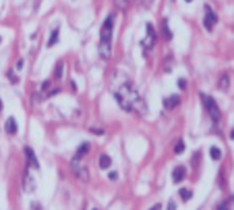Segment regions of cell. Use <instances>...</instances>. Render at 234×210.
Instances as JSON below:
<instances>
[{"label":"cell","instance_id":"cell-1","mask_svg":"<svg viewBox=\"0 0 234 210\" xmlns=\"http://www.w3.org/2000/svg\"><path fill=\"white\" fill-rule=\"evenodd\" d=\"M112 92L118 105L122 107L124 111H134L138 113H146V103L142 99V96L138 94L134 83L127 77H124L120 72L116 74L111 82Z\"/></svg>","mask_w":234,"mask_h":210},{"label":"cell","instance_id":"cell-2","mask_svg":"<svg viewBox=\"0 0 234 210\" xmlns=\"http://www.w3.org/2000/svg\"><path fill=\"white\" fill-rule=\"evenodd\" d=\"M112 27H114V16L110 15L105 20L101 28V43H99V54L103 59H109L111 56V38Z\"/></svg>","mask_w":234,"mask_h":210},{"label":"cell","instance_id":"cell-3","mask_svg":"<svg viewBox=\"0 0 234 210\" xmlns=\"http://www.w3.org/2000/svg\"><path fill=\"white\" fill-rule=\"evenodd\" d=\"M201 96H202V102H204L205 107H206V109H208V111H209L211 119H213L214 122H218L219 118H221V111H219L218 105L215 103V100H214L211 96L204 95V94H201Z\"/></svg>","mask_w":234,"mask_h":210},{"label":"cell","instance_id":"cell-4","mask_svg":"<svg viewBox=\"0 0 234 210\" xmlns=\"http://www.w3.org/2000/svg\"><path fill=\"white\" fill-rule=\"evenodd\" d=\"M71 167H73V170L75 173V175L79 178L80 181L83 182H88L90 180V174H88V170L86 167H83L82 165H80L79 159L78 158H74L73 162H71Z\"/></svg>","mask_w":234,"mask_h":210},{"label":"cell","instance_id":"cell-5","mask_svg":"<svg viewBox=\"0 0 234 210\" xmlns=\"http://www.w3.org/2000/svg\"><path fill=\"white\" fill-rule=\"evenodd\" d=\"M205 10H206V15H205V19H204V26L209 32H211V31H213V26L218 21V17L213 12V10L210 8V6H205Z\"/></svg>","mask_w":234,"mask_h":210},{"label":"cell","instance_id":"cell-6","mask_svg":"<svg viewBox=\"0 0 234 210\" xmlns=\"http://www.w3.org/2000/svg\"><path fill=\"white\" fill-rule=\"evenodd\" d=\"M155 39H157V35H155V31H154V27H152L150 23L147 24V36L146 39L142 42V44L147 48H151L152 46H154L155 43Z\"/></svg>","mask_w":234,"mask_h":210},{"label":"cell","instance_id":"cell-7","mask_svg":"<svg viewBox=\"0 0 234 210\" xmlns=\"http://www.w3.org/2000/svg\"><path fill=\"white\" fill-rule=\"evenodd\" d=\"M4 128H6L7 134H10V135H15V134L17 133V123H16L15 118H12V117L8 118L7 122H6V126H4Z\"/></svg>","mask_w":234,"mask_h":210},{"label":"cell","instance_id":"cell-8","mask_svg":"<svg viewBox=\"0 0 234 210\" xmlns=\"http://www.w3.org/2000/svg\"><path fill=\"white\" fill-rule=\"evenodd\" d=\"M185 174H186V169L183 166H177L173 170V181L175 184H179L183 178H185Z\"/></svg>","mask_w":234,"mask_h":210},{"label":"cell","instance_id":"cell-9","mask_svg":"<svg viewBox=\"0 0 234 210\" xmlns=\"http://www.w3.org/2000/svg\"><path fill=\"white\" fill-rule=\"evenodd\" d=\"M178 105H179V95H171L163 99V106L167 110H171L174 107H177Z\"/></svg>","mask_w":234,"mask_h":210},{"label":"cell","instance_id":"cell-10","mask_svg":"<svg viewBox=\"0 0 234 210\" xmlns=\"http://www.w3.org/2000/svg\"><path fill=\"white\" fill-rule=\"evenodd\" d=\"M24 151H26V155H27V158H28V163L31 165V166H34L35 169H39V162H38L36 157H35V153H34V150L31 149V147H26V149H24Z\"/></svg>","mask_w":234,"mask_h":210},{"label":"cell","instance_id":"cell-11","mask_svg":"<svg viewBox=\"0 0 234 210\" xmlns=\"http://www.w3.org/2000/svg\"><path fill=\"white\" fill-rule=\"evenodd\" d=\"M23 187H24V190H26V191H28V193H31V191H34V190H35V180L28 173H26L24 182H23Z\"/></svg>","mask_w":234,"mask_h":210},{"label":"cell","instance_id":"cell-12","mask_svg":"<svg viewBox=\"0 0 234 210\" xmlns=\"http://www.w3.org/2000/svg\"><path fill=\"white\" fill-rule=\"evenodd\" d=\"M161 28H162V35H163V38L166 40H170V39L173 38V32L169 28L167 19H163V21H162V24H161Z\"/></svg>","mask_w":234,"mask_h":210},{"label":"cell","instance_id":"cell-13","mask_svg":"<svg viewBox=\"0 0 234 210\" xmlns=\"http://www.w3.org/2000/svg\"><path fill=\"white\" fill-rule=\"evenodd\" d=\"M90 151V143H87V142H84V143H82L79 146V149H78V151H76V157L75 158H78V159H80L82 157H84L87 153Z\"/></svg>","mask_w":234,"mask_h":210},{"label":"cell","instance_id":"cell-14","mask_svg":"<svg viewBox=\"0 0 234 210\" xmlns=\"http://www.w3.org/2000/svg\"><path fill=\"white\" fill-rule=\"evenodd\" d=\"M99 166H101V169H109L111 166V158L106 154L101 155V158H99Z\"/></svg>","mask_w":234,"mask_h":210},{"label":"cell","instance_id":"cell-15","mask_svg":"<svg viewBox=\"0 0 234 210\" xmlns=\"http://www.w3.org/2000/svg\"><path fill=\"white\" fill-rule=\"evenodd\" d=\"M58 38H59V28H56L55 31H52V34H51V38H49L48 40V44L47 46L48 47H52L54 44H55L58 42Z\"/></svg>","mask_w":234,"mask_h":210},{"label":"cell","instance_id":"cell-16","mask_svg":"<svg viewBox=\"0 0 234 210\" xmlns=\"http://www.w3.org/2000/svg\"><path fill=\"white\" fill-rule=\"evenodd\" d=\"M221 155H222V153H221V150H219L218 147L213 146V147H211V149H210V157L213 158V159L218 161L219 158H221Z\"/></svg>","mask_w":234,"mask_h":210},{"label":"cell","instance_id":"cell-17","mask_svg":"<svg viewBox=\"0 0 234 210\" xmlns=\"http://www.w3.org/2000/svg\"><path fill=\"white\" fill-rule=\"evenodd\" d=\"M179 195H181V198L183 201H189L193 197V193L190 190H187V189H181V190H179Z\"/></svg>","mask_w":234,"mask_h":210},{"label":"cell","instance_id":"cell-18","mask_svg":"<svg viewBox=\"0 0 234 210\" xmlns=\"http://www.w3.org/2000/svg\"><path fill=\"white\" fill-rule=\"evenodd\" d=\"M229 87V77L227 75H223V77H221V79H219V88L221 90H227Z\"/></svg>","mask_w":234,"mask_h":210},{"label":"cell","instance_id":"cell-19","mask_svg":"<svg viewBox=\"0 0 234 210\" xmlns=\"http://www.w3.org/2000/svg\"><path fill=\"white\" fill-rule=\"evenodd\" d=\"M62 74H63V62H59L55 68V78L56 79H60L62 78Z\"/></svg>","mask_w":234,"mask_h":210},{"label":"cell","instance_id":"cell-20","mask_svg":"<svg viewBox=\"0 0 234 210\" xmlns=\"http://www.w3.org/2000/svg\"><path fill=\"white\" fill-rule=\"evenodd\" d=\"M183 150H185V143H183L182 141H179L174 147V153L175 154H181V153H183Z\"/></svg>","mask_w":234,"mask_h":210},{"label":"cell","instance_id":"cell-21","mask_svg":"<svg viewBox=\"0 0 234 210\" xmlns=\"http://www.w3.org/2000/svg\"><path fill=\"white\" fill-rule=\"evenodd\" d=\"M178 86H179V88H181V90H185L186 88V86H187V82L185 79H178Z\"/></svg>","mask_w":234,"mask_h":210},{"label":"cell","instance_id":"cell-22","mask_svg":"<svg viewBox=\"0 0 234 210\" xmlns=\"http://www.w3.org/2000/svg\"><path fill=\"white\" fill-rule=\"evenodd\" d=\"M8 77H10V80H11V83H13V84H16L17 82H19V79H17V77L16 75H13V72H8Z\"/></svg>","mask_w":234,"mask_h":210},{"label":"cell","instance_id":"cell-23","mask_svg":"<svg viewBox=\"0 0 234 210\" xmlns=\"http://www.w3.org/2000/svg\"><path fill=\"white\" fill-rule=\"evenodd\" d=\"M138 3H141L142 6H145V7H148L150 6V4L152 3V0H137Z\"/></svg>","mask_w":234,"mask_h":210},{"label":"cell","instance_id":"cell-24","mask_svg":"<svg viewBox=\"0 0 234 210\" xmlns=\"http://www.w3.org/2000/svg\"><path fill=\"white\" fill-rule=\"evenodd\" d=\"M175 209H177V205H175V202H174V201H170L167 210H175Z\"/></svg>","mask_w":234,"mask_h":210},{"label":"cell","instance_id":"cell-25","mask_svg":"<svg viewBox=\"0 0 234 210\" xmlns=\"http://www.w3.org/2000/svg\"><path fill=\"white\" fill-rule=\"evenodd\" d=\"M48 87H49V80H46L43 84H42V90H48Z\"/></svg>","mask_w":234,"mask_h":210},{"label":"cell","instance_id":"cell-26","mask_svg":"<svg viewBox=\"0 0 234 210\" xmlns=\"http://www.w3.org/2000/svg\"><path fill=\"white\" fill-rule=\"evenodd\" d=\"M90 131L94 133V134H99V135H102V134H103V130H96V128H91Z\"/></svg>","mask_w":234,"mask_h":210},{"label":"cell","instance_id":"cell-27","mask_svg":"<svg viewBox=\"0 0 234 210\" xmlns=\"http://www.w3.org/2000/svg\"><path fill=\"white\" fill-rule=\"evenodd\" d=\"M161 208H162V205H161V203H157V205H154V206H152L150 210H161Z\"/></svg>","mask_w":234,"mask_h":210},{"label":"cell","instance_id":"cell-28","mask_svg":"<svg viewBox=\"0 0 234 210\" xmlns=\"http://www.w3.org/2000/svg\"><path fill=\"white\" fill-rule=\"evenodd\" d=\"M109 178H110V180H116V173H115V171L110 173V174H109Z\"/></svg>","mask_w":234,"mask_h":210},{"label":"cell","instance_id":"cell-29","mask_svg":"<svg viewBox=\"0 0 234 210\" xmlns=\"http://www.w3.org/2000/svg\"><path fill=\"white\" fill-rule=\"evenodd\" d=\"M32 210H42L39 203H32Z\"/></svg>","mask_w":234,"mask_h":210},{"label":"cell","instance_id":"cell-30","mask_svg":"<svg viewBox=\"0 0 234 210\" xmlns=\"http://www.w3.org/2000/svg\"><path fill=\"white\" fill-rule=\"evenodd\" d=\"M23 63H24V62H23V59H20L19 62H17V68H21V67H23Z\"/></svg>","mask_w":234,"mask_h":210},{"label":"cell","instance_id":"cell-31","mask_svg":"<svg viewBox=\"0 0 234 210\" xmlns=\"http://www.w3.org/2000/svg\"><path fill=\"white\" fill-rule=\"evenodd\" d=\"M218 210H227L226 205H222V206H219V209H218Z\"/></svg>","mask_w":234,"mask_h":210},{"label":"cell","instance_id":"cell-32","mask_svg":"<svg viewBox=\"0 0 234 210\" xmlns=\"http://www.w3.org/2000/svg\"><path fill=\"white\" fill-rule=\"evenodd\" d=\"M2 109H3V103H2V99H0V111H2Z\"/></svg>","mask_w":234,"mask_h":210},{"label":"cell","instance_id":"cell-33","mask_svg":"<svg viewBox=\"0 0 234 210\" xmlns=\"http://www.w3.org/2000/svg\"><path fill=\"white\" fill-rule=\"evenodd\" d=\"M186 2H187V3H191V2H193V0H186Z\"/></svg>","mask_w":234,"mask_h":210},{"label":"cell","instance_id":"cell-34","mask_svg":"<svg viewBox=\"0 0 234 210\" xmlns=\"http://www.w3.org/2000/svg\"><path fill=\"white\" fill-rule=\"evenodd\" d=\"M0 42H2V38H0Z\"/></svg>","mask_w":234,"mask_h":210},{"label":"cell","instance_id":"cell-35","mask_svg":"<svg viewBox=\"0 0 234 210\" xmlns=\"http://www.w3.org/2000/svg\"><path fill=\"white\" fill-rule=\"evenodd\" d=\"M92 210H96V209H92Z\"/></svg>","mask_w":234,"mask_h":210}]
</instances>
